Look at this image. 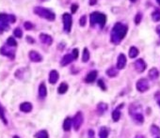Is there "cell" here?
<instances>
[{
  "label": "cell",
  "instance_id": "15",
  "mask_svg": "<svg viewBox=\"0 0 160 138\" xmlns=\"http://www.w3.org/2000/svg\"><path fill=\"white\" fill-rule=\"evenodd\" d=\"M40 40L42 43L46 44V45H51L52 41H53L52 37L48 34H44V33H42L40 35Z\"/></svg>",
  "mask_w": 160,
  "mask_h": 138
},
{
  "label": "cell",
  "instance_id": "25",
  "mask_svg": "<svg viewBox=\"0 0 160 138\" xmlns=\"http://www.w3.org/2000/svg\"><path fill=\"white\" fill-rule=\"evenodd\" d=\"M34 137L35 138H49V135H48V132L47 131L42 130V131H39L38 133H35Z\"/></svg>",
  "mask_w": 160,
  "mask_h": 138
},
{
  "label": "cell",
  "instance_id": "19",
  "mask_svg": "<svg viewBox=\"0 0 160 138\" xmlns=\"http://www.w3.org/2000/svg\"><path fill=\"white\" fill-rule=\"evenodd\" d=\"M122 104H121L119 108L115 109L114 111L112 112V119H113V121L117 122V121L120 120V118H121V111H120V108H122Z\"/></svg>",
  "mask_w": 160,
  "mask_h": 138
},
{
  "label": "cell",
  "instance_id": "22",
  "mask_svg": "<svg viewBox=\"0 0 160 138\" xmlns=\"http://www.w3.org/2000/svg\"><path fill=\"white\" fill-rule=\"evenodd\" d=\"M108 106L106 104L100 103V104H98V105H97V111H98V113L100 115H103L106 110H108Z\"/></svg>",
  "mask_w": 160,
  "mask_h": 138
},
{
  "label": "cell",
  "instance_id": "43",
  "mask_svg": "<svg viewBox=\"0 0 160 138\" xmlns=\"http://www.w3.org/2000/svg\"><path fill=\"white\" fill-rule=\"evenodd\" d=\"M96 2H97V0H90V5H95L96 4Z\"/></svg>",
  "mask_w": 160,
  "mask_h": 138
},
{
  "label": "cell",
  "instance_id": "36",
  "mask_svg": "<svg viewBox=\"0 0 160 138\" xmlns=\"http://www.w3.org/2000/svg\"><path fill=\"white\" fill-rule=\"evenodd\" d=\"M98 86L102 88V90H105L106 89V87H105V83H104V81L102 80V79H100V80H98Z\"/></svg>",
  "mask_w": 160,
  "mask_h": 138
},
{
  "label": "cell",
  "instance_id": "46",
  "mask_svg": "<svg viewBox=\"0 0 160 138\" xmlns=\"http://www.w3.org/2000/svg\"><path fill=\"white\" fill-rule=\"evenodd\" d=\"M156 2L158 3V5H160V0H156Z\"/></svg>",
  "mask_w": 160,
  "mask_h": 138
},
{
  "label": "cell",
  "instance_id": "33",
  "mask_svg": "<svg viewBox=\"0 0 160 138\" xmlns=\"http://www.w3.org/2000/svg\"><path fill=\"white\" fill-rule=\"evenodd\" d=\"M13 34H14V36L16 37V38H22L23 31L19 28V27H17V28H15V29L13 30Z\"/></svg>",
  "mask_w": 160,
  "mask_h": 138
},
{
  "label": "cell",
  "instance_id": "32",
  "mask_svg": "<svg viewBox=\"0 0 160 138\" xmlns=\"http://www.w3.org/2000/svg\"><path fill=\"white\" fill-rule=\"evenodd\" d=\"M152 17H153V20H154L155 22L160 21V11H159V10H155V11L153 12Z\"/></svg>",
  "mask_w": 160,
  "mask_h": 138
},
{
  "label": "cell",
  "instance_id": "37",
  "mask_svg": "<svg viewBox=\"0 0 160 138\" xmlns=\"http://www.w3.org/2000/svg\"><path fill=\"white\" fill-rule=\"evenodd\" d=\"M86 22H87V18H86V16H85V15H84V16H82L81 18H80V21H79V23H80V25H81V26H85Z\"/></svg>",
  "mask_w": 160,
  "mask_h": 138
},
{
  "label": "cell",
  "instance_id": "16",
  "mask_svg": "<svg viewBox=\"0 0 160 138\" xmlns=\"http://www.w3.org/2000/svg\"><path fill=\"white\" fill-rule=\"evenodd\" d=\"M74 60H75V59H74V58H73L72 54H65V56L62 58V59H61L60 65H61L62 67H65V66L69 65L70 63H72Z\"/></svg>",
  "mask_w": 160,
  "mask_h": 138
},
{
  "label": "cell",
  "instance_id": "31",
  "mask_svg": "<svg viewBox=\"0 0 160 138\" xmlns=\"http://www.w3.org/2000/svg\"><path fill=\"white\" fill-rule=\"evenodd\" d=\"M7 45L10 46V47H15V46L17 45V42L14 40V38H12V37H8V39L7 40Z\"/></svg>",
  "mask_w": 160,
  "mask_h": 138
},
{
  "label": "cell",
  "instance_id": "10",
  "mask_svg": "<svg viewBox=\"0 0 160 138\" xmlns=\"http://www.w3.org/2000/svg\"><path fill=\"white\" fill-rule=\"evenodd\" d=\"M146 63L143 59L139 58L135 62V69L138 72H143L146 70Z\"/></svg>",
  "mask_w": 160,
  "mask_h": 138
},
{
  "label": "cell",
  "instance_id": "38",
  "mask_svg": "<svg viewBox=\"0 0 160 138\" xmlns=\"http://www.w3.org/2000/svg\"><path fill=\"white\" fill-rule=\"evenodd\" d=\"M72 56H73L74 59H77V58H78V49H77V48H75V49L73 50Z\"/></svg>",
  "mask_w": 160,
  "mask_h": 138
},
{
  "label": "cell",
  "instance_id": "49",
  "mask_svg": "<svg viewBox=\"0 0 160 138\" xmlns=\"http://www.w3.org/2000/svg\"><path fill=\"white\" fill-rule=\"evenodd\" d=\"M157 103H158V105H159V106H160V100H158V102H157Z\"/></svg>",
  "mask_w": 160,
  "mask_h": 138
},
{
  "label": "cell",
  "instance_id": "5",
  "mask_svg": "<svg viewBox=\"0 0 160 138\" xmlns=\"http://www.w3.org/2000/svg\"><path fill=\"white\" fill-rule=\"evenodd\" d=\"M84 122V117L81 112H77L75 117L72 119V125L74 126L75 131H79V129L81 128L82 124Z\"/></svg>",
  "mask_w": 160,
  "mask_h": 138
},
{
  "label": "cell",
  "instance_id": "20",
  "mask_svg": "<svg viewBox=\"0 0 160 138\" xmlns=\"http://www.w3.org/2000/svg\"><path fill=\"white\" fill-rule=\"evenodd\" d=\"M63 130L65 132H69L71 130V127H72V118L71 117H66L64 119V121H63Z\"/></svg>",
  "mask_w": 160,
  "mask_h": 138
},
{
  "label": "cell",
  "instance_id": "6",
  "mask_svg": "<svg viewBox=\"0 0 160 138\" xmlns=\"http://www.w3.org/2000/svg\"><path fill=\"white\" fill-rule=\"evenodd\" d=\"M62 20H63V28L64 31L69 33L71 31V28H72V25H73V18L72 15L69 13H64L62 15Z\"/></svg>",
  "mask_w": 160,
  "mask_h": 138
},
{
  "label": "cell",
  "instance_id": "23",
  "mask_svg": "<svg viewBox=\"0 0 160 138\" xmlns=\"http://www.w3.org/2000/svg\"><path fill=\"white\" fill-rule=\"evenodd\" d=\"M109 134V131L106 127H102L99 131V138H108Z\"/></svg>",
  "mask_w": 160,
  "mask_h": 138
},
{
  "label": "cell",
  "instance_id": "21",
  "mask_svg": "<svg viewBox=\"0 0 160 138\" xmlns=\"http://www.w3.org/2000/svg\"><path fill=\"white\" fill-rule=\"evenodd\" d=\"M158 76H159V72L156 68H153L149 71V77L151 80H155L158 78Z\"/></svg>",
  "mask_w": 160,
  "mask_h": 138
},
{
  "label": "cell",
  "instance_id": "28",
  "mask_svg": "<svg viewBox=\"0 0 160 138\" xmlns=\"http://www.w3.org/2000/svg\"><path fill=\"white\" fill-rule=\"evenodd\" d=\"M0 119L2 120V122L4 123V125H8V119L6 117V115H5V112H4V109L3 107L0 105Z\"/></svg>",
  "mask_w": 160,
  "mask_h": 138
},
{
  "label": "cell",
  "instance_id": "27",
  "mask_svg": "<svg viewBox=\"0 0 160 138\" xmlns=\"http://www.w3.org/2000/svg\"><path fill=\"white\" fill-rule=\"evenodd\" d=\"M138 53L139 52H138V48L135 47V46H132V47L130 48V50H129V57L131 58H135L138 56Z\"/></svg>",
  "mask_w": 160,
  "mask_h": 138
},
{
  "label": "cell",
  "instance_id": "40",
  "mask_svg": "<svg viewBox=\"0 0 160 138\" xmlns=\"http://www.w3.org/2000/svg\"><path fill=\"white\" fill-rule=\"evenodd\" d=\"M88 138H94V131L93 130H88Z\"/></svg>",
  "mask_w": 160,
  "mask_h": 138
},
{
  "label": "cell",
  "instance_id": "13",
  "mask_svg": "<svg viewBox=\"0 0 160 138\" xmlns=\"http://www.w3.org/2000/svg\"><path fill=\"white\" fill-rule=\"evenodd\" d=\"M58 78H59V74L56 70H53L50 71V73H49V83L50 84L55 85L58 81Z\"/></svg>",
  "mask_w": 160,
  "mask_h": 138
},
{
  "label": "cell",
  "instance_id": "39",
  "mask_svg": "<svg viewBox=\"0 0 160 138\" xmlns=\"http://www.w3.org/2000/svg\"><path fill=\"white\" fill-rule=\"evenodd\" d=\"M71 10H72V12H73V13H75L76 11L78 10V5H77V4H73L72 7H71Z\"/></svg>",
  "mask_w": 160,
  "mask_h": 138
},
{
  "label": "cell",
  "instance_id": "2",
  "mask_svg": "<svg viewBox=\"0 0 160 138\" xmlns=\"http://www.w3.org/2000/svg\"><path fill=\"white\" fill-rule=\"evenodd\" d=\"M129 115L132 117L133 121L140 125L144 122V117L142 114V108L139 104H131L129 107Z\"/></svg>",
  "mask_w": 160,
  "mask_h": 138
},
{
  "label": "cell",
  "instance_id": "12",
  "mask_svg": "<svg viewBox=\"0 0 160 138\" xmlns=\"http://www.w3.org/2000/svg\"><path fill=\"white\" fill-rule=\"evenodd\" d=\"M28 58L32 62H41L42 60V57L36 51H30L28 54Z\"/></svg>",
  "mask_w": 160,
  "mask_h": 138
},
{
  "label": "cell",
  "instance_id": "18",
  "mask_svg": "<svg viewBox=\"0 0 160 138\" xmlns=\"http://www.w3.org/2000/svg\"><path fill=\"white\" fill-rule=\"evenodd\" d=\"M47 95V88H46V86L42 83L39 87V96L41 99H44Z\"/></svg>",
  "mask_w": 160,
  "mask_h": 138
},
{
  "label": "cell",
  "instance_id": "24",
  "mask_svg": "<svg viewBox=\"0 0 160 138\" xmlns=\"http://www.w3.org/2000/svg\"><path fill=\"white\" fill-rule=\"evenodd\" d=\"M118 69L117 68H114V67H111L109 68L108 71H106V74H108L109 77H116L118 75Z\"/></svg>",
  "mask_w": 160,
  "mask_h": 138
},
{
  "label": "cell",
  "instance_id": "26",
  "mask_svg": "<svg viewBox=\"0 0 160 138\" xmlns=\"http://www.w3.org/2000/svg\"><path fill=\"white\" fill-rule=\"evenodd\" d=\"M68 88H69V87H68V85L66 84V83H61V84L59 85V87H58V92L59 94H64L67 92Z\"/></svg>",
  "mask_w": 160,
  "mask_h": 138
},
{
  "label": "cell",
  "instance_id": "41",
  "mask_svg": "<svg viewBox=\"0 0 160 138\" xmlns=\"http://www.w3.org/2000/svg\"><path fill=\"white\" fill-rule=\"evenodd\" d=\"M26 41H28L29 43H34V42H35V41L31 38V37H29V36L26 37Z\"/></svg>",
  "mask_w": 160,
  "mask_h": 138
},
{
  "label": "cell",
  "instance_id": "42",
  "mask_svg": "<svg viewBox=\"0 0 160 138\" xmlns=\"http://www.w3.org/2000/svg\"><path fill=\"white\" fill-rule=\"evenodd\" d=\"M156 33H157V34L159 35V37H160V25L156 26Z\"/></svg>",
  "mask_w": 160,
  "mask_h": 138
},
{
  "label": "cell",
  "instance_id": "9",
  "mask_svg": "<svg viewBox=\"0 0 160 138\" xmlns=\"http://www.w3.org/2000/svg\"><path fill=\"white\" fill-rule=\"evenodd\" d=\"M0 53H1L3 56H6L8 57V58H11V59H13L14 58V51L12 49L10 48V46H3V47L0 49Z\"/></svg>",
  "mask_w": 160,
  "mask_h": 138
},
{
  "label": "cell",
  "instance_id": "48",
  "mask_svg": "<svg viewBox=\"0 0 160 138\" xmlns=\"http://www.w3.org/2000/svg\"><path fill=\"white\" fill-rule=\"evenodd\" d=\"M130 1H131V2H136L137 0H130Z\"/></svg>",
  "mask_w": 160,
  "mask_h": 138
},
{
  "label": "cell",
  "instance_id": "14",
  "mask_svg": "<svg viewBox=\"0 0 160 138\" xmlns=\"http://www.w3.org/2000/svg\"><path fill=\"white\" fill-rule=\"evenodd\" d=\"M97 74H98L97 71H90L87 74L86 78H85L86 83H88V84H91V83L94 82L95 79H96V77H97Z\"/></svg>",
  "mask_w": 160,
  "mask_h": 138
},
{
  "label": "cell",
  "instance_id": "1",
  "mask_svg": "<svg viewBox=\"0 0 160 138\" xmlns=\"http://www.w3.org/2000/svg\"><path fill=\"white\" fill-rule=\"evenodd\" d=\"M127 26L122 23H117L114 25L111 32V41L115 44L120 43L127 34Z\"/></svg>",
  "mask_w": 160,
  "mask_h": 138
},
{
  "label": "cell",
  "instance_id": "3",
  "mask_svg": "<svg viewBox=\"0 0 160 138\" xmlns=\"http://www.w3.org/2000/svg\"><path fill=\"white\" fill-rule=\"evenodd\" d=\"M34 12L38 16L43 18V19H46L48 21H54L56 18V15L54 12L43 7H36L34 8Z\"/></svg>",
  "mask_w": 160,
  "mask_h": 138
},
{
  "label": "cell",
  "instance_id": "47",
  "mask_svg": "<svg viewBox=\"0 0 160 138\" xmlns=\"http://www.w3.org/2000/svg\"><path fill=\"white\" fill-rule=\"evenodd\" d=\"M40 1H42V2H44V1H48V0H40Z\"/></svg>",
  "mask_w": 160,
  "mask_h": 138
},
{
  "label": "cell",
  "instance_id": "8",
  "mask_svg": "<svg viewBox=\"0 0 160 138\" xmlns=\"http://www.w3.org/2000/svg\"><path fill=\"white\" fill-rule=\"evenodd\" d=\"M136 87H137L138 91L141 92V93H143V92L147 91V90L149 89V87H150V86H149V82H148V80L145 79V78H141V79H139V80L137 82Z\"/></svg>",
  "mask_w": 160,
  "mask_h": 138
},
{
  "label": "cell",
  "instance_id": "17",
  "mask_svg": "<svg viewBox=\"0 0 160 138\" xmlns=\"http://www.w3.org/2000/svg\"><path fill=\"white\" fill-rule=\"evenodd\" d=\"M32 104L28 102H25V103H23L20 104V111L24 112V113H29L32 111Z\"/></svg>",
  "mask_w": 160,
  "mask_h": 138
},
{
  "label": "cell",
  "instance_id": "35",
  "mask_svg": "<svg viewBox=\"0 0 160 138\" xmlns=\"http://www.w3.org/2000/svg\"><path fill=\"white\" fill-rule=\"evenodd\" d=\"M24 26H25V28L26 30H31V28L33 27V25L30 22H25V25H24Z\"/></svg>",
  "mask_w": 160,
  "mask_h": 138
},
{
  "label": "cell",
  "instance_id": "11",
  "mask_svg": "<svg viewBox=\"0 0 160 138\" xmlns=\"http://www.w3.org/2000/svg\"><path fill=\"white\" fill-rule=\"evenodd\" d=\"M126 65V57L123 54H120L117 60V69L118 70H122L124 69Z\"/></svg>",
  "mask_w": 160,
  "mask_h": 138
},
{
  "label": "cell",
  "instance_id": "30",
  "mask_svg": "<svg viewBox=\"0 0 160 138\" xmlns=\"http://www.w3.org/2000/svg\"><path fill=\"white\" fill-rule=\"evenodd\" d=\"M151 133L153 135H160V129L156 125H152L151 126Z\"/></svg>",
  "mask_w": 160,
  "mask_h": 138
},
{
  "label": "cell",
  "instance_id": "45",
  "mask_svg": "<svg viewBox=\"0 0 160 138\" xmlns=\"http://www.w3.org/2000/svg\"><path fill=\"white\" fill-rule=\"evenodd\" d=\"M12 138H20V137H19L18 135H14V136H13Z\"/></svg>",
  "mask_w": 160,
  "mask_h": 138
},
{
  "label": "cell",
  "instance_id": "34",
  "mask_svg": "<svg viewBox=\"0 0 160 138\" xmlns=\"http://www.w3.org/2000/svg\"><path fill=\"white\" fill-rule=\"evenodd\" d=\"M141 19H142V14H141L140 12H138V13L136 15V18H135V23H136V25H138V24L140 23Z\"/></svg>",
  "mask_w": 160,
  "mask_h": 138
},
{
  "label": "cell",
  "instance_id": "44",
  "mask_svg": "<svg viewBox=\"0 0 160 138\" xmlns=\"http://www.w3.org/2000/svg\"><path fill=\"white\" fill-rule=\"evenodd\" d=\"M136 138H144V136H142V135H138Z\"/></svg>",
  "mask_w": 160,
  "mask_h": 138
},
{
  "label": "cell",
  "instance_id": "29",
  "mask_svg": "<svg viewBox=\"0 0 160 138\" xmlns=\"http://www.w3.org/2000/svg\"><path fill=\"white\" fill-rule=\"evenodd\" d=\"M90 60V52H88V48H84L83 50V54H82V61L83 62H88Z\"/></svg>",
  "mask_w": 160,
  "mask_h": 138
},
{
  "label": "cell",
  "instance_id": "7",
  "mask_svg": "<svg viewBox=\"0 0 160 138\" xmlns=\"http://www.w3.org/2000/svg\"><path fill=\"white\" fill-rule=\"evenodd\" d=\"M8 23H11L10 15L5 13H0V31L7 30L10 27Z\"/></svg>",
  "mask_w": 160,
  "mask_h": 138
},
{
  "label": "cell",
  "instance_id": "4",
  "mask_svg": "<svg viewBox=\"0 0 160 138\" xmlns=\"http://www.w3.org/2000/svg\"><path fill=\"white\" fill-rule=\"evenodd\" d=\"M106 22V16L104 13L94 12L91 14V25L94 26L98 25L100 27H104Z\"/></svg>",
  "mask_w": 160,
  "mask_h": 138
}]
</instances>
